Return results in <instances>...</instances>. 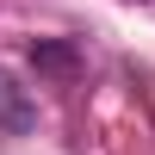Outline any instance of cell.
<instances>
[{
    "label": "cell",
    "instance_id": "cell-1",
    "mask_svg": "<svg viewBox=\"0 0 155 155\" xmlns=\"http://www.w3.org/2000/svg\"><path fill=\"white\" fill-rule=\"evenodd\" d=\"M31 124H37V106H31V93H25V87L12 81L6 68H0V130H6V137H25Z\"/></svg>",
    "mask_w": 155,
    "mask_h": 155
},
{
    "label": "cell",
    "instance_id": "cell-2",
    "mask_svg": "<svg viewBox=\"0 0 155 155\" xmlns=\"http://www.w3.org/2000/svg\"><path fill=\"white\" fill-rule=\"evenodd\" d=\"M31 62H37V74H56V81H68V74L81 68V56H74L68 44H56V37H37V44H31Z\"/></svg>",
    "mask_w": 155,
    "mask_h": 155
}]
</instances>
